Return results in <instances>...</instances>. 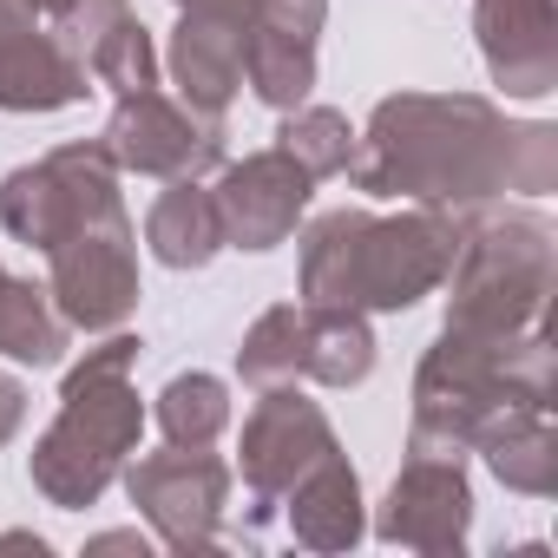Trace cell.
I'll use <instances>...</instances> for the list:
<instances>
[{
	"mask_svg": "<svg viewBox=\"0 0 558 558\" xmlns=\"http://www.w3.org/2000/svg\"><path fill=\"white\" fill-rule=\"evenodd\" d=\"M480 47L506 93L519 99L551 93V73H558L551 0H480Z\"/></svg>",
	"mask_w": 558,
	"mask_h": 558,
	"instance_id": "9c48e42d",
	"label": "cell"
},
{
	"mask_svg": "<svg viewBox=\"0 0 558 558\" xmlns=\"http://www.w3.org/2000/svg\"><path fill=\"white\" fill-rule=\"evenodd\" d=\"M138 296V269H132V230L125 217L86 223L66 243H53V303L80 329H112L125 323Z\"/></svg>",
	"mask_w": 558,
	"mask_h": 558,
	"instance_id": "8992f818",
	"label": "cell"
},
{
	"mask_svg": "<svg viewBox=\"0 0 558 558\" xmlns=\"http://www.w3.org/2000/svg\"><path fill=\"white\" fill-rule=\"evenodd\" d=\"M106 151L132 171H158V178H191L204 165H217V125L197 119V112H178L171 99H158L151 86L145 93H125V106L112 112V132H106Z\"/></svg>",
	"mask_w": 558,
	"mask_h": 558,
	"instance_id": "52a82bcc",
	"label": "cell"
},
{
	"mask_svg": "<svg viewBox=\"0 0 558 558\" xmlns=\"http://www.w3.org/2000/svg\"><path fill=\"white\" fill-rule=\"evenodd\" d=\"M329 453H336L329 421H323L310 401H290V395H269V401L256 408L250 434H243V466H250V480H256L263 493L296 486V480H303L310 466H323Z\"/></svg>",
	"mask_w": 558,
	"mask_h": 558,
	"instance_id": "8fae6325",
	"label": "cell"
},
{
	"mask_svg": "<svg viewBox=\"0 0 558 558\" xmlns=\"http://www.w3.org/2000/svg\"><path fill=\"white\" fill-rule=\"evenodd\" d=\"M210 204H217V223H223L230 243L269 250V243H283L296 230V210L310 204V171L290 151H263V158L230 165Z\"/></svg>",
	"mask_w": 558,
	"mask_h": 558,
	"instance_id": "ba28073f",
	"label": "cell"
},
{
	"mask_svg": "<svg viewBox=\"0 0 558 558\" xmlns=\"http://www.w3.org/2000/svg\"><path fill=\"white\" fill-rule=\"evenodd\" d=\"M21 427V388L14 381H0V440H8Z\"/></svg>",
	"mask_w": 558,
	"mask_h": 558,
	"instance_id": "484cf974",
	"label": "cell"
},
{
	"mask_svg": "<svg viewBox=\"0 0 558 558\" xmlns=\"http://www.w3.org/2000/svg\"><path fill=\"white\" fill-rule=\"evenodd\" d=\"M296 486H303L296 532H303L310 545H349V538H355V473L329 453V460L310 466Z\"/></svg>",
	"mask_w": 558,
	"mask_h": 558,
	"instance_id": "e0dca14e",
	"label": "cell"
},
{
	"mask_svg": "<svg viewBox=\"0 0 558 558\" xmlns=\"http://www.w3.org/2000/svg\"><path fill=\"white\" fill-rule=\"evenodd\" d=\"M466 506H473V499H466L460 473H453L447 460H427V453H421V460L408 466V480H395L381 532L440 551V545H460V532H466Z\"/></svg>",
	"mask_w": 558,
	"mask_h": 558,
	"instance_id": "7c38bea8",
	"label": "cell"
},
{
	"mask_svg": "<svg viewBox=\"0 0 558 558\" xmlns=\"http://www.w3.org/2000/svg\"><path fill=\"white\" fill-rule=\"evenodd\" d=\"M453 316L460 336H519L551 283V243L538 223H493L453 250Z\"/></svg>",
	"mask_w": 558,
	"mask_h": 558,
	"instance_id": "277c9868",
	"label": "cell"
},
{
	"mask_svg": "<svg viewBox=\"0 0 558 558\" xmlns=\"http://www.w3.org/2000/svg\"><path fill=\"white\" fill-rule=\"evenodd\" d=\"M362 191L381 197H427V204H473L506 184L545 191L551 184V132L525 125L506 132L480 99H388L368 125V151L355 158Z\"/></svg>",
	"mask_w": 558,
	"mask_h": 558,
	"instance_id": "6da1fadb",
	"label": "cell"
},
{
	"mask_svg": "<svg viewBox=\"0 0 558 558\" xmlns=\"http://www.w3.org/2000/svg\"><path fill=\"white\" fill-rule=\"evenodd\" d=\"M290 375H303V316L296 310H269L243 342V381L276 388Z\"/></svg>",
	"mask_w": 558,
	"mask_h": 558,
	"instance_id": "d6986e66",
	"label": "cell"
},
{
	"mask_svg": "<svg viewBox=\"0 0 558 558\" xmlns=\"http://www.w3.org/2000/svg\"><path fill=\"white\" fill-rule=\"evenodd\" d=\"M158 421H165V434L184 447H204L223 421H230V401H223V388L210 381V375H178L171 388H165V401H158Z\"/></svg>",
	"mask_w": 558,
	"mask_h": 558,
	"instance_id": "ffe728a7",
	"label": "cell"
},
{
	"mask_svg": "<svg viewBox=\"0 0 558 558\" xmlns=\"http://www.w3.org/2000/svg\"><path fill=\"white\" fill-rule=\"evenodd\" d=\"M493 473L525 486V493L551 486V434H545L538 408H525L519 421H506V434H493Z\"/></svg>",
	"mask_w": 558,
	"mask_h": 558,
	"instance_id": "44dd1931",
	"label": "cell"
},
{
	"mask_svg": "<svg viewBox=\"0 0 558 558\" xmlns=\"http://www.w3.org/2000/svg\"><path fill=\"white\" fill-rule=\"evenodd\" d=\"M34 0H0V40H14V34H27L34 27Z\"/></svg>",
	"mask_w": 558,
	"mask_h": 558,
	"instance_id": "d4e9b609",
	"label": "cell"
},
{
	"mask_svg": "<svg viewBox=\"0 0 558 558\" xmlns=\"http://www.w3.org/2000/svg\"><path fill=\"white\" fill-rule=\"evenodd\" d=\"M125 362L132 342H106L73 381H66V414L47 434L34 480L60 499V506H86L99 499V486L112 480L119 453L138 440V395L125 388Z\"/></svg>",
	"mask_w": 558,
	"mask_h": 558,
	"instance_id": "3957f363",
	"label": "cell"
},
{
	"mask_svg": "<svg viewBox=\"0 0 558 558\" xmlns=\"http://www.w3.org/2000/svg\"><path fill=\"white\" fill-rule=\"evenodd\" d=\"M0 349H8L14 362L47 368L66 349V316H53L47 296L27 290V283H0Z\"/></svg>",
	"mask_w": 558,
	"mask_h": 558,
	"instance_id": "ac0fdd59",
	"label": "cell"
},
{
	"mask_svg": "<svg viewBox=\"0 0 558 558\" xmlns=\"http://www.w3.org/2000/svg\"><path fill=\"white\" fill-rule=\"evenodd\" d=\"M375 368V342L362 329L355 310H336V303H316L303 316V375L329 381V388H349Z\"/></svg>",
	"mask_w": 558,
	"mask_h": 558,
	"instance_id": "2e32d148",
	"label": "cell"
},
{
	"mask_svg": "<svg viewBox=\"0 0 558 558\" xmlns=\"http://www.w3.org/2000/svg\"><path fill=\"white\" fill-rule=\"evenodd\" d=\"M171 66L184 80L191 112H217L236 93V80H243V27L236 21H217V14H184L178 47H171Z\"/></svg>",
	"mask_w": 558,
	"mask_h": 558,
	"instance_id": "5bb4252c",
	"label": "cell"
},
{
	"mask_svg": "<svg viewBox=\"0 0 558 558\" xmlns=\"http://www.w3.org/2000/svg\"><path fill=\"white\" fill-rule=\"evenodd\" d=\"M86 73L106 80V86H119V93H145V86H151V40H145V27L119 21V27L93 47Z\"/></svg>",
	"mask_w": 558,
	"mask_h": 558,
	"instance_id": "603a6c76",
	"label": "cell"
},
{
	"mask_svg": "<svg viewBox=\"0 0 558 558\" xmlns=\"http://www.w3.org/2000/svg\"><path fill=\"white\" fill-rule=\"evenodd\" d=\"M86 93V66L53 34H14L0 40V106L8 112H53Z\"/></svg>",
	"mask_w": 558,
	"mask_h": 558,
	"instance_id": "4fadbf2b",
	"label": "cell"
},
{
	"mask_svg": "<svg viewBox=\"0 0 558 558\" xmlns=\"http://www.w3.org/2000/svg\"><path fill=\"white\" fill-rule=\"evenodd\" d=\"M178 8H184V14H217V21H236V27H243L256 0H178Z\"/></svg>",
	"mask_w": 558,
	"mask_h": 558,
	"instance_id": "cb8c5ba5",
	"label": "cell"
},
{
	"mask_svg": "<svg viewBox=\"0 0 558 558\" xmlns=\"http://www.w3.org/2000/svg\"><path fill=\"white\" fill-rule=\"evenodd\" d=\"M283 151L310 171V178H329V171H349L355 158V132L342 112H303L290 132H283Z\"/></svg>",
	"mask_w": 558,
	"mask_h": 558,
	"instance_id": "7402d4cb",
	"label": "cell"
},
{
	"mask_svg": "<svg viewBox=\"0 0 558 558\" xmlns=\"http://www.w3.org/2000/svg\"><path fill=\"white\" fill-rule=\"evenodd\" d=\"M34 8H53V14H66V8H73V0H34Z\"/></svg>",
	"mask_w": 558,
	"mask_h": 558,
	"instance_id": "4316f807",
	"label": "cell"
},
{
	"mask_svg": "<svg viewBox=\"0 0 558 558\" xmlns=\"http://www.w3.org/2000/svg\"><path fill=\"white\" fill-rule=\"evenodd\" d=\"M0 283H8V276H0Z\"/></svg>",
	"mask_w": 558,
	"mask_h": 558,
	"instance_id": "83f0119b",
	"label": "cell"
},
{
	"mask_svg": "<svg viewBox=\"0 0 558 558\" xmlns=\"http://www.w3.org/2000/svg\"><path fill=\"white\" fill-rule=\"evenodd\" d=\"M145 236H151L158 263H171V269H197V263H210V250L223 243V223H217L210 191H197V184L165 191L158 210H151V223H145Z\"/></svg>",
	"mask_w": 558,
	"mask_h": 558,
	"instance_id": "9a60e30c",
	"label": "cell"
},
{
	"mask_svg": "<svg viewBox=\"0 0 558 558\" xmlns=\"http://www.w3.org/2000/svg\"><path fill=\"white\" fill-rule=\"evenodd\" d=\"M132 499L165 525L171 545H197L210 532V512L223 499V466L210 453H158L145 466H132Z\"/></svg>",
	"mask_w": 558,
	"mask_h": 558,
	"instance_id": "30bf717a",
	"label": "cell"
},
{
	"mask_svg": "<svg viewBox=\"0 0 558 558\" xmlns=\"http://www.w3.org/2000/svg\"><path fill=\"white\" fill-rule=\"evenodd\" d=\"M453 250H460V236L434 210H414L395 223H375L362 210H336L303 243V296L336 303V310H355V303L408 310L421 290H434L447 276Z\"/></svg>",
	"mask_w": 558,
	"mask_h": 558,
	"instance_id": "7a4b0ae2",
	"label": "cell"
},
{
	"mask_svg": "<svg viewBox=\"0 0 558 558\" xmlns=\"http://www.w3.org/2000/svg\"><path fill=\"white\" fill-rule=\"evenodd\" d=\"M0 217L21 243H66L73 230L86 223H106L119 217V191H112V151H93V145H73V151H53L47 165H27L0 184Z\"/></svg>",
	"mask_w": 558,
	"mask_h": 558,
	"instance_id": "5b68a950",
	"label": "cell"
}]
</instances>
